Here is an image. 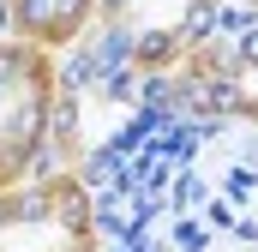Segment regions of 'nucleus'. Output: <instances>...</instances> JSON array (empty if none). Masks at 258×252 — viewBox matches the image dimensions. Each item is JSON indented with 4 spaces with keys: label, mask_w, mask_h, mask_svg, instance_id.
<instances>
[{
    "label": "nucleus",
    "mask_w": 258,
    "mask_h": 252,
    "mask_svg": "<svg viewBox=\"0 0 258 252\" xmlns=\"http://www.w3.org/2000/svg\"><path fill=\"white\" fill-rule=\"evenodd\" d=\"M240 60H258V36H246V42H240Z\"/></svg>",
    "instance_id": "7ed1b4c3"
},
{
    "label": "nucleus",
    "mask_w": 258,
    "mask_h": 252,
    "mask_svg": "<svg viewBox=\"0 0 258 252\" xmlns=\"http://www.w3.org/2000/svg\"><path fill=\"white\" fill-rule=\"evenodd\" d=\"M210 18H216V12H192V24H186V36H210Z\"/></svg>",
    "instance_id": "f03ea898"
},
{
    "label": "nucleus",
    "mask_w": 258,
    "mask_h": 252,
    "mask_svg": "<svg viewBox=\"0 0 258 252\" xmlns=\"http://www.w3.org/2000/svg\"><path fill=\"white\" fill-rule=\"evenodd\" d=\"M120 174V150H96L90 156V180H114Z\"/></svg>",
    "instance_id": "f257e3e1"
},
{
    "label": "nucleus",
    "mask_w": 258,
    "mask_h": 252,
    "mask_svg": "<svg viewBox=\"0 0 258 252\" xmlns=\"http://www.w3.org/2000/svg\"><path fill=\"white\" fill-rule=\"evenodd\" d=\"M0 18H6V12H0Z\"/></svg>",
    "instance_id": "20e7f679"
}]
</instances>
